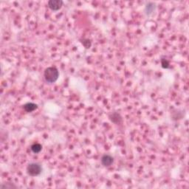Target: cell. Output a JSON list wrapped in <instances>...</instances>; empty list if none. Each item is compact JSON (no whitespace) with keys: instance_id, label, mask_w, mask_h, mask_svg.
<instances>
[{"instance_id":"obj_9","label":"cell","mask_w":189,"mask_h":189,"mask_svg":"<svg viewBox=\"0 0 189 189\" xmlns=\"http://www.w3.org/2000/svg\"><path fill=\"white\" fill-rule=\"evenodd\" d=\"M1 188H16V186H14V185H13L12 183H5V184H2V186H1Z\"/></svg>"},{"instance_id":"obj_5","label":"cell","mask_w":189,"mask_h":189,"mask_svg":"<svg viewBox=\"0 0 189 189\" xmlns=\"http://www.w3.org/2000/svg\"><path fill=\"white\" fill-rule=\"evenodd\" d=\"M37 108V105L35 104H33V103H27V104L24 105V110L27 112H32L35 111Z\"/></svg>"},{"instance_id":"obj_3","label":"cell","mask_w":189,"mask_h":189,"mask_svg":"<svg viewBox=\"0 0 189 189\" xmlns=\"http://www.w3.org/2000/svg\"><path fill=\"white\" fill-rule=\"evenodd\" d=\"M63 2L61 0H50L48 2V7L53 11H58L61 7Z\"/></svg>"},{"instance_id":"obj_7","label":"cell","mask_w":189,"mask_h":189,"mask_svg":"<svg viewBox=\"0 0 189 189\" xmlns=\"http://www.w3.org/2000/svg\"><path fill=\"white\" fill-rule=\"evenodd\" d=\"M154 9H155V4L152 3V2H149V3L147 4L146 6V13L147 15L152 14V13L154 12Z\"/></svg>"},{"instance_id":"obj_10","label":"cell","mask_w":189,"mask_h":189,"mask_svg":"<svg viewBox=\"0 0 189 189\" xmlns=\"http://www.w3.org/2000/svg\"><path fill=\"white\" fill-rule=\"evenodd\" d=\"M162 65L164 68H168L169 67V63L166 59H162Z\"/></svg>"},{"instance_id":"obj_6","label":"cell","mask_w":189,"mask_h":189,"mask_svg":"<svg viewBox=\"0 0 189 189\" xmlns=\"http://www.w3.org/2000/svg\"><path fill=\"white\" fill-rule=\"evenodd\" d=\"M110 120L112 121L115 124H120L121 122V120H122V118H121V117L120 115H119L118 113H112L110 115Z\"/></svg>"},{"instance_id":"obj_8","label":"cell","mask_w":189,"mask_h":189,"mask_svg":"<svg viewBox=\"0 0 189 189\" xmlns=\"http://www.w3.org/2000/svg\"><path fill=\"white\" fill-rule=\"evenodd\" d=\"M31 150L35 154H38L42 150V146L41 144H39V143H34L33 145H32V146H31Z\"/></svg>"},{"instance_id":"obj_2","label":"cell","mask_w":189,"mask_h":189,"mask_svg":"<svg viewBox=\"0 0 189 189\" xmlns=\"http://www.w3.org/2000/svg\"><path fill=\"white\" fill-rule=\"evenodd\" d=\"M42 171V168H41V165H39V163H32L27 166V172L30 176L31 177H35L38 176L41 173Z\"/></svg>"},{"instance_id":"obj_1","label":"cell","mask_w":189,"mask_h":189,"mask_svg":"<svg viewBox=\"0 0 189 189\" xmlns=\"http://www.w3.org/2000/svg\"><path fill=\"white\" fill-rule=\"evenodd\" d=\"M44 76L47 82L49 83H54L59 77V72L56 67H49L44 70Z\"/></svg>"},{"instance_id":"obj_4","label":"cell","mask_w":189,"mask_h":189,"mask_svg":"<svg viewBox=\"0 0 189 189\" xmlns=\"http://www.w3.org/2000/svg\"><path fill=\"white\" fill-rule=\"evenodd\" d=\"M114 162L113 157L109 154H105L101 157V163L104 166H110Z\"/></svg>"}]
</instances>
